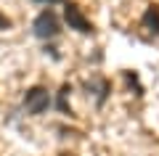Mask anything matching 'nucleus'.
Returning <instances> with one entry per match:
<instances>
[{"label": "nucleus", "mask_w": 159, "mask_h": 156, "mask_svg": "<svg viewBox=\"0 0 159 156\" xmlns=\"http://www.w3.org/2000/svg\"><path fill=\"white\" fill-rule=\"evenodd\" d=\"M0 29H11V19H6L3 13H0Z\"/></svg>", "instance_id": "423d86ee"}, {"label": "nucleus", "mask_w": 159, "mask_h": 156, "mask_svg": "<svg viewBox=\"0 0 159 156\" xmlns=\"http://www.w3.org/2000/svg\"><path fill=\"white\" fill-rule=\"evenodd\" d=\"M34 3H43V6H51V3H66V0H34Z\"/></svg>", "instance_id": "0eeeda50"}, {"label": "nucleus", "mask_w": 159, "mask_h": 156, "mask_svg": "<svg viewBox=\"0 0 159 156\" xmlns=\"http://www.w3.org/2000/svg\"><path fill=\"white\" fill-rule=\"evenodd\" d=\"M51 103H53L51 90L43 87V85H34V87H29L27 93H24V109H27V114H32V117L45 114L48 109H51Z\"/></svg>", "instance_id": "f03ea898"}, {"label": "nucleus", "mask_w": 159, "mask_h": 156, "mask_svg": "<svg viewBox=\"0 0 159 156\" xmlns=\"http://www.w3.org/2000/svg\"><path fill=\"white\" fill-rule=\"evenodd\" d=\"M32 32L34 37L40 40H53L61 34V21H58L56 11H51V8H45V11H40L37 19L32 21Z\"/></svg>", "instance_id": "f257e3e1"}, {"label": "nucleus", "mask_w": 159, "mask_h": 156, "mask_svg": "<svg viewBox=\"0 0 159 156\" xmlns=\"http://www.w3.org/2000/svg\"><path fill=\"white\" fill-rule=\"evenodd\" d=\"M69 93H72V87H69V85H64V87H61V93H58V109H61L64 114L69 111V109H66V95H69Z\"/></svg>", "instance_id": "39448f33"}, {"label": "nucleus", "mask_w": 159, "mask_h": 156, "mask_svg": "<svg viewBox=\"0 0 159 156\" xmlns=\"http://www.w3.org/2000/svg\"><path fill=\"white\" fill-rule=\"evenodd\" d=\"M141 24H143V27H146L151 34H157V37H159V8H157V6L146 8V13H143Z\"/></svg>", "instance_id": "20e7f679"}, {"label": "nucleus", "mask_w": 159, "mask_h": 156, "mask_svg": "<svg viewBox=\"0 0 159 156\" xmlns=\"http://www.w3.org/2000/svg\"><path fill=\"white\" fill-rule=\"evenodd\" d=\"M64 19H66L69 29H77L80 34H90L93 32V24L88 21V16L82 13V8L74 6V3H66V6H64Z\"/></svg>", "instance_id": "7ed1b4c3"}]
</instances>
